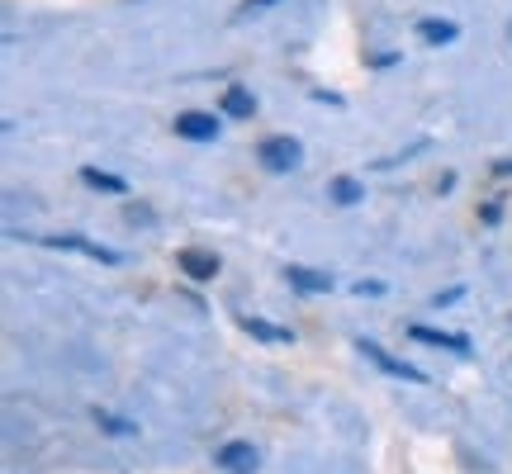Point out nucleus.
Listing matches in <instances>:
<instances>
[{"label":"nucleus","instance_id":"f257e3e1","mask_svg":"<svg viewBox=\"0 0 512 474\" xmlns=\"http://www.w3.org/2000/svg\"><path fill=\"white\" fill-rule=\"evenodd\" d=\"M256 157L266 162V171H294L299 157H304V147L294 143V138H266V143L256 147Z\"/></svg>","mask_w":512,"mask_h":474},{"label":"nucleus","instance_id":"f03ea898","mask_svg":"<svg viewBox=\"0 0 512 474\" xmlns=\"http://www.w3.org/2000/svg\"><path fill=\"white\" fill-rule=\"evenodd\" d=\"M43 247H57V252H81V256H91V261H105V266H114V261H119V252H114V247H100V242H86V237H76V233L43 237Z\"/></svg>","mask_w":512,"mask_h":474},{"label":"nucleus","instance_id":"7ed1b4c3","mask_svg":"<svg viewBox=\"0 0 512 474\" xmlns=\"http://www.w3.org/2000/svg\"><path fill=\"white\" fill-rule=\"evenodd\" d=\"M356 351H366V361H375L380 370H389V375H399V380H413V384H427V375H422L418 365L399 361V356H389L384 347H375V342H356Z\"/></svg>","mask_w":512,"mask_h":474},{"label":"nucleus","instance_id":"20e7f679","mask_svg":"<svg viewBox=\"0 0 512 474\" xmlns=\"http://www.w3.org/2000/svg\"><path fill=\"white\" fill-rule=\"evenodd\" d=\"M176 133L190 138V143H209V138H219V119L200 110H185V114H176Z\"/></svg>","mask_w":512,"mask_h":474},{"label":"nucleus","instance_id":"39448f33","mask_svg":"<svg viewBox=\"0 0 512 474\" xmlns=\"http://www.w3.org/2000/svg\"><path fill=\"white\" fill-rule=\"evenodd\" d=\"M219 465L228 474H256V465H261V456H256L252 441H228L219 451Z\"/></svg>","mask_w":512,"mask_h":474},{"label":"nucleus","instance_id":"423d86ee","mask_svg":"<svg viewBox=\"0 0 512 474\" xmlns=\"http://www.w3.org/2000/svg\"><path fill=\"white\" fill-rule=\"evenodd\" d=\"M176 266H181V275H190V280H214V275H219V256L200 252V247H185V252H176Z\"/></svg>","mask_w":512,"mask_h":474},{"label":"nucleus","instance_id":"0eeeda50","mask_svg":"<svg viewBox=\"0 0 512 474\" xmlns=\"http://www.w3.org/2000/svg\"><path fill=\"white\" fill-rule=\"evenodd\" d=\"M285 280H290L294 290H304V294H328L332 290V275L309 271V266H290V271H285Z\"/></svg>","mask_w":512,"mask_h":474},{"label":"nucleus","instance_id":"6e6552de","mask_svg":"<svg viewBox=\"0 0 512 474\" xmlns=\"http://www.w3.org/2000/svg\"><path fill=\"white\" fill-rule=\"evenodd\" d=\"M223 114H228V119H252L256 114L252 91H247V86H228V91H223Z\"/></svg>","mask_w":512,"mask_h":474},{"label":"nucleus","instance_id":"1a4fd4ad","mask_svg":"<svg viewBox=\"0 0 512 474\" xmlns=\"http://www.w3.org/2000/svg\"><path fill=\"white\" fill-rule=\"evenodd\" d=\"M418 342H432V347H446V351H470V337L460 332H437V328H413Z\"/></svg>","mask_w":512,"mask_h":474},{"label":"nucleus","instance_id":"9d476101","mask_svg":"<svg viewBox=\"0 0 512 474\" xmlns=\"http://www.w3.org/2000/svg\"><path fill=\"white\" fill-rule=\"evenodd\" d=\"M418 34L427 38V43H456V24H451V19H422L418 24Z\"/></svg>","mask_w":512,"mask_h":474},{"label":"nucleus","instance_id":"9b49d317","mask_svg":"<svg viewBox=\"0 0 512 474\" xmlns=\"http://www.w3.org/2000/svg\"><path fill=\"white\" fill-rule=\"evenodd\" d=\"M328 195L337 204H356V200H366V190H361V181H351V176H337V181L328 185Z\"/></svg>","mask_w":512,"mask_h":474},{"label":"nucleus","instance_id":"f8f14e48","mask_svg":"<svg viewBox=\"0 0 512 474\" xmlns=\"http://www.w3.org/2000/svg\"><path fill=\"white\" fill-rule=\"evenodd\" d=\"M81 181L95 185V190H110V195H124V190H128L119 176H110V171H95V166H86V171H81Z\"/></svg>","mask_w":512,"mask_h":474},{"label":"nucleus","instance_id":"ddd939ff","mask_svg":"<svg viewBox=\"0 0 512 474\" xmlns=\"http://www.w3.org/2000/svg\"><path fill=\"white\" fill-rule=\"evenodd\" d=\"M242 332H252L261 342H290V328H271V323H261V318H242Z\"/></svg>","mask_w":512,"mask_h":474},{"label":"nucleus","instance_id":"4468645a","mask_svg":"<svg viewBox=\"0 0 512 474\" xmlns=\"http://www.w3.org/2000/svg\"><path fill=\"white\" fill-rule=\"evenodd\" d=\"M266 5H280V0H242V10H238V15H261Z\"/></svg>","mask_w":512,"mask_h":474},{"label":"nucleus","instance_id":"2eb2a0df","mask_svg":"<svg viewBox=\"0 0 512 474\" xmlns=\"http://www.w3.org/2000/svg\"><path fill=\"white\" fill-rule=\"evenodd\" d=\"M498 171H503V176H512V162H498Z\"/></svg>","mask_w":512,"mask_h":474}]
</instances>
